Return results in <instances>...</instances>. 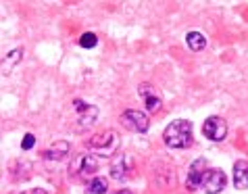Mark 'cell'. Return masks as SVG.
<instances>
[{
	"mask_svg": "<svg viewBox=\"0 0 248 194\" xmlns=\"http://www.w3.org/2000/svg\"><path fill=\"white\" fill-rule=\"evenodd\" d=\"M233 186L240 190L248 188V161H238L233 165Z\"/></svg>",
	"mask_w": 248,
	"mask_h": 194,
	"instance_id": "obj_11",
	"label": "cell"
},
{
	"mask_svg": "<svg viewBox=\"0 0 248 194\" xmlns=\"http://www.w3.org/2000/svg\"><path fill=\"white\" fill-rule=\"evenodd\" d=\"M33 144H36V138H33L31 134H25V138H23V148H25V150H30Z\"/></svg>",
	"mask_w": 248,
	"mask_h": 194,
	"instance_id": "obj_17",
	"label": "cell"
},
{
	"mask_svg": "<svg viewBox=\"0 0 248 194\" xmlns=\"http://www.w3.org/2000/svg\"><path fill=\"white\" fill-rule=\"evenodd\" d=\"M107 179L105 178H94L86 188V194H105L107 192Z\"/></svg>",
	"mask_w": 248,
	"mask_h": 194,
	"instance_id": "obj_14",
	"label": "cell"
},
{
	"mask_svg": "<svg viewBox=\"0 0 248 194\" xmlns=\"http://www.w3.org/2000/svg\"><path fill=\"white\" fill-rule=\"evenodd\" d=\"M75 171H78L79 178L94 176V173L98 171V161H96L92 155H81L78 161H75Z\"/></svg>",
	"mask_w": 248,
	"mask_h": 194,
	"instance_id": "obj_9",
	"label": "cell"
},
{
	"mask_svg": "<svg viewBox=\"0 0 248 194\" xmlns=\"http://www.w3.org/2000/svg\"><path fill=\"white\" fill-rule=\"evenodd\" d=\"M202 134L213 142H221L227 136V123L221 117H209L202 126Z\"/></svg>",
	"mask_w": 248,
	"mask_h": 194,
	"instance_id": "obj_5",
	"label": "cell"
},
{
	"mask_svg": "<svg viewBox=\"0 0 248 194\" xmlns=\"http://www.w3.org/2000/svg\"><path fill=\"white\" fill-rule=\"evenodd\" d=\"M186 42H188V46H190V50H194V52H198V50H202V48L206 46V38L202 36L201 32H190L188 36H186Z\"/></svg>",
	"mask_w": 248,
	"mask_h": 194,
	"instance_id": "obj_13",
	"label": "cell"
},
{
	"mask_svg": "<svg viewBox=\"0 0 248 194\" xmlns=\"http://www.w3.org/2000/svg\"><path fill=\"white\" fill-rule=\"evenodd\" d=\"M138 94H140L142 100L146 102V109L150 111V113H158V111H161L163 100H161V96H158V92L155 90V86L140 84V88H138Z\"/></svg>",
	"mask_w": 248,
	"mask_h": 194,
	"instance_id": "obj_7",
	"label": "cell"
},
{
	"mask_svg": "<svg viewBox=\"0 0 248 194\" xmlns=\"http://www.w3.org/2000/svg\"><path fill=\"white\" fill-rule=\"evenodd\" d=\"M204 169H206V161H204V159H196V161L190 165L188 179H186V186H188V190H196V188H201V186H202Z\"/></svg>",
	"mask_w": 248,
	"mask_h": 194,
	"instance_id": "obj_8",
	"label": "cell"
},
{
	"mask_svg": "<svg viewBox=\"0 0 248 194\" xmlns=\"http://www.w3.org/2000/svg\"><path fill=\"white\" fill-rule=\"evenodd\" d=\"M115 194H132L129 190H119V192H115Z\"/></svg>",
	"mask_w": 248,
	"mask_h": 194,
	"instance_id": "obj_19",
	"label": "cell"
},
{
	"mask_svg": "<svg viewBox=\"0 0 248 194\" xmlns=\"http://www.w3.org/2000/svg\"><path fill=\"white\" fill-rule=\"evenodd\" d=\"M119 144H121L119 134L108 129V131H102V134L90 138L88 148L96 152L98 157H113V155H117V150H119Z\"/></svg>",
	"mask_w": 248,
	"mask_h": 194,
	"instance_id": "obj_2",
	"label": "cell"
},
{
	"mask_svg": "<svg viewBox=\"0 0 248 194\" xmlns=\"http://www.w3.org/2000/svg\"><path fill=\"white\" fill-rule=\"evenodd\" d=\"M69 152H71V144H69L67 140H59L44 152V157L48 159V161H61V159L67 157Z\"/></svg>",
	"mask_w": 248,
	"mask_h": 194,
	"instance_id": "obj_10",
	"label": "cell"
},
{
	"mask_svg": "<svg viewBox=\"0 0 248 194\" xmlns=\"http://www.w3.org/2000/svg\"><path fill=\"white\" fill-rule=\"evenodd\" d=\"M96 42H98V38H96L94 33H84V36L79 38V44L84 46V48H94Z\"/></svg>",
	"mask_w": 248,
	"mask_h": 194,
	"instance_id": "obj_16",
	"label": "cell"
},
{
	"mask_svg": "<svg viewBox=\"0 0 248 194\" xmlns=\"http://www.w3.org/2000/svg\"><path fill=\"white\" fill-rule=\"evenodd\" d=\"M21 194H46V190L44 188H30V190H25Z\"/></svg>",
	"mask_w": 248,
	"mask_h": 194,
	"instance_id": "obj_18",
	"label": "cell"
},
{
	"mask_svg": "<svg viewBox=\"0 0 248 194\" xmlns=\"http://www.w3.org/2000/svg\"><path fill=\"white\" fill-rule=\"evenodd\" d=\"M227 184V178L221 169H209L204 173V179H202V186L201 188L206 192V194H217L225 188Z\"/></svg>",
	"mask_w": 248,
	"mask_h": 194,
	"instance_id": "obj_6",
	"label": "cell"
},
{
	"mask_svg": "<svg viewBox=\"0 0 248 194\" xmlns=\"http://www.w3.org/2000/svg\"><path fill=\"white\" fill-rule=\"evenodd\" d=\"M163 140L169 148H188L192 144V123L186 119H175L165 128Z\"/></svg>",
	"mask_w": 248,
	"mask_h": 194,
	"instance_id": "obj_1",
	"label": "cell"
},
{
	"mask_svg": "<svg viewBox=\"0 0 248 194\" xmlns=\"http://www.w3.org/2000/svg\"><path fill=\"white\" fill-rule=\"evenodd\" d=\"M21 57H23V50H19V48L17 50H13L9 57H6V61H2V73H11V67L15 65Z\"/></svg>",
	"mask_w": 248,
	"mask_h": 194,
	"instance_id": "obj_15",
	"label": "cell"
},
{
	"mask_svg": "<svg viewBox=\"0 0 248 194\" xmlns=\"http://www.w3.org/2000/svg\"><path fill=\"white\" fill-rule=\"evenodd\" d=\"M121 123L125 129L138 131V134H144V131H148V128H150L148 115L142 113V111H138V109H127L125 113L121 115Z\"/></svg>",
	"mask_w": 248,
	"mask_h": 194,
	"instance_id": "obj_4",
	"label": "cell"
},
{
	"mask_svg": "<svg viewBox=\"0 0 248 194\" xmlns=\"http://www.w3.org/2000/svg\"><path fill=\"white\" fill-rule=\"evenodd\" d=\"M73 109H75V131H84L88 128H92L98 117V109L94 105H88L84 100H73Z\"/></svg>",
	"mask_w": 248,
	"mask_h": 194,
	"instance_id": "obj_3",
	"label": "cell"
},
{
	"mask_svg": "<svg viewBox=\"0 0 248 194\" xmlns=\"http://www.w3.org/2000/svg\"><path fill=\"white\" fill-rule=\"evenodd\" d=\"M127 157L125 155H119L113 161V165H111V178L113 179H123L127 176Z\"/></svg>",
	"mask_w": 248,
	"mask_h": 194,
	"instance_id": "obj_12",
	"label": "cell"
}]
</instances>
